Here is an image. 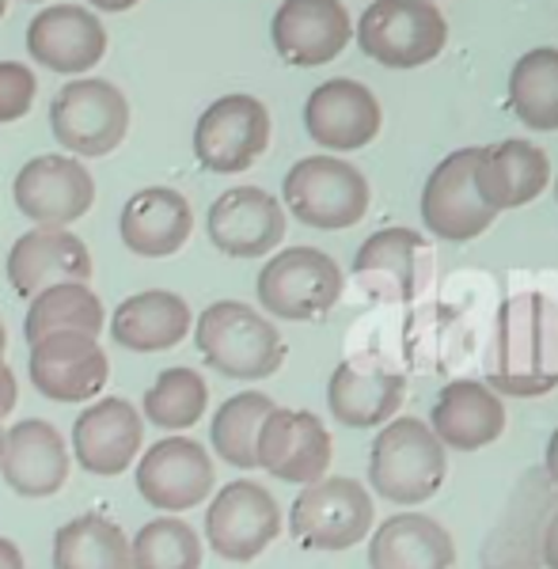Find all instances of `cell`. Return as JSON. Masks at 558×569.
<instances>
[{
    "instance_id": "44",
    "label": "cell",
    "mask_w": 558,
    "mask_h": 569,
    "mask_svg": "<svg viewBox=\"0 0 558 569\" xmlns=\"http://www.w3.org/2000/svg\"><path fill=\"white\" fill-rule=\"evenodd\" d=\"M0 16H4V0H0Z\"/></svg>"
},
{
    "instance_id": "30",
    "label": "cell",
    "mask_w": 558,
    "mask_h": 569,
    "mask_svg": "<svg viewBox=\"0 0 558 569\" xmlns=\"http://www.w3.org/2000/svg\"><path fill=\"white\" fill-rule=\"evenodd\" d=\"M422 236L410 232V228H383V232L369 236L361 243L358 259H353V273L372 278V284H380L383 297L415 300L418 289H422Z\"/></svg>"
},
{
    "instance_id": "2",
    "label": "cell",
    "mask_w": 558,
    "mask_h": 569,
    "mask_svg": "<svg viewBox=\"0 0 558 569\" xmlns=\"http://www.w3.org/2000/svg\"><path fill=\"white\" fill-rule=\"evenodd\" d=\"M198 350L213 372L228 380H267L286 365V338L262 311L240 305V300H217L201 311Z\"/></svg>"
},
{
    "instance_id": "25",
    "label": "cell",
    "mask_w": 558,
    "mask_h": 569,
    "mask_svg": "<svg viewBox=\"0 0 558 569\" xmlns=\"http://www.w3.org/2000/svg\"><path fill=\"white\" fill-rule=\"evenodd\" d=\"M506 433V402L479 380H452L434 402V437L456 452H479Z\"/></svg>"
},
{
    "instance_id": "19",
    "label": "cell",
    "mask_w": 558,
    "mask_h": 569,
    "mask_svg": "<svg viewBox=\"0 0 558 569\" xmlns=\"http://www.w3.org/2000/svg\"><path fill=\"white\" fill-rule=\"evenodd\" d=\"M380 103L369 88L358 80H327L319 84L305 103V130L316 144L331 152L365 149L380 133Z\"/></svg>"
},
{
    "instance_id": "4",
    "label": "cell",
    "mask_w": 558,
    "mask_h": 569,
    "mask_svg": "<svg viewBox=\"0 0 558 569\" xmlns=\"http://www.w3.org/2000/svg\"><path fill=\"white\" fill-rule=\"evenodd\" d=\"M281 198L300 224L323 228V232L350 228L369 213V182L353 163L335 156H308L292 163L281 182Z\"/></svg>"
},
{
    "instance_id": "20",
    "label": "cell",
    "mask_w": 558,
    "mask_h": 569,
    "mask_svg": "<svg viewBox=\"0 0 558 569\" xmlns=\"http://www.w3.org/2000/svg\"><path fill=\"white\" fill-rule=\"evenodd\" d=\"M0 475L20 498H50L69 479L66 437L42 418H27L0 437Z\"/></svg>"
},
{
    "instance_id": "32",
    "label": "cell",
    "mask_w": 558,
    "mask_h": 569,
    "mask_svg": "<svg viewBox=\"0 0 558 569\" xmlns=\"http://www.w3.org/2000/svg\"><path fill=\"white\" fill-rule=\"evenodd\" d=\"M58 330H77V335H96L103 330V305H99L96 289L91 284H50V289L34 292L31 308L23 319L27 342H39L46 335H58Z\"/></svg>"
},
{
    "instance_id": "27",
    "label": "cell",
    "mask_w": 558,
    "mask_h": 569,
    "mask_svg": "<svg viewBox=\"0 0 558 569\" xmlns=\"http://www.w3.org/2000/svg\"><path fill=\"white\" fill-rule=\"evenodd\" d=\"M402 383L399 372L369 361H342L327 383V407L331 415L350 429H377L402 407Z\"/></svg>"
},
{
    "instance_id": "15",
    "label": "cell",
    "mask_w": 558,
    "mask_h": 569,
    "mask_svg": "<svg viewBox=\"0 0 558 569\" xmlns=\"http://www.w3.org/2000/svg\"><path fill=\"white\" fill-rule=\"evenodd\" d=\"M137 490L152 509H195L213 493V460L198 440L163 437L137 463Z\"/></svg>"
},
{
    "instance_id": "42",
    "label": "cell",
    "mask_w": 558,
    "mask_h": 569,
    "mask_svg": "<svg viewBox=\"0 0 558 569\" xmlns=\"http://www.w3.org/2000/svg\"><path fill=\"white\" fill-rule=\"evenodd\" d=\"M88 4H96L99 12H126V8H133L137 0H88Z\"/></svg>"
},
{
    "instance_id": "38",
    "label": "cell",
    "mask_w": 558,
    "mask_h": 569,
    "mask_svg": "<svg viewBox=\"0 0 558 569\" xmlns=\"http://www.w3.org/2000/svg\"><path fill=\"white\" fill-rule=\"evenodd\" d=\"M16 402H20V388H16V376H12V369H8L4 353H0V418L12 415Z\"/></svg>"
},
{
    "instance_id": "23",
    "label": "cell",
    "mask_w": 558,
    "mask_h": 569,
    "mask_svg": "<svg viewBox=\"0 0 558 569\" xmlns=\"http://www.w3.org/2000/svg\"><path fill=\"white\" fill-rule=\"evenodd\" d=\"M27 50L42 69L53 72H84L96 69L107 53V31L88 8H42L27 27Z\"/></svg>"
},
{
    "instance_id": "36",
    "label": "cell",
    "mask_w": 558,
    "mask_h": 569,
    "mask_svg": "<svg viewBox=\"0 0 558 569\" xmlns=\"http://www.w3.org/2000/svg\"><path fill=\"white\" fill-rule=\"evenodd\" d=\"M133 569H201V539L179 517H160L130 543Z\"/></svg>"
},
{
    "instance_id": "7",
    "label": "cell",
    "mask_w": 558,
    "mask_h": 569,
    "mask_svg": "<svg viewBox=\"0 0 558 569\" xmlns=\"http://www.w3.org/2000/svg\"><path fill=\"white\" fill-rule=\"evenodd\" d=\"M377 525V509L361 482L319 479L297 493L289 509V531L308 550H350Z\"/></svg>"
},
{
    "instance_id": "40",
    "label": "cell",
    "mask_w": 558,
    "mask_h": 569,
    "mask_svg": "<svg viewBox=\"0 0 558 569\" xmlns=\"http://www.w3.org/2000/svg\"><path fill=\"white\" fill-rule=\"evenodd\" d=\"M0 569H27L20 547H16L12 539H4V536H0Z\"/></svg>"
},
{
    "instance_id": "1",
    "label": "cell",
    "mask_w": 558,
    "mask_h": 569,
    "mask_svg": "<svg viewBox=\"0 0 558 569\" xmlns=\"http://www.w3.org/2000/svg\"><path fill=\"white\" fill-rule=\"evenodd\" d=\"M487 380L514 399L558 388V305L544 292H517L501 305Z\"/></svg>"
},
{
    "instance_id": "12",
    "label": "cell",
    "mask_w": 558,
    "mask_h": 569,
    "mask_svg": "<svg viewBox=\"0 0 558 569\" xmlns=\"http://www.w3.org/2000/svg\"><path fill=\"white\" fill-rule=\"evenodd\" d=\"M558 509V490L544 475V467L520 475L514 498H509L501 520L482 543V569H539V547L544 528Z\"/></svg>"
},
{
    "instance_id": "5",
    "label": "cell",
    "mask_w": 558,
    "mask_h": 569,
    "mask_svg": "<svg viewBox=\"0 0 558 569\" xmlns=\"http://www.w3.org/2000/svg\"><path fill=\"white\" fill-rule=\"evenodd\" d=\"M448 42V23L434 0H377L358 23V46L383 69L429 66Z\"/></svg>"
},
{
    "instance_id": "34",
    "label": "cell",
    "mask_w": 558,
    "mask_h": 569,
    "mask_svg": "<svg viewBox=\"0 0 558 569\" xmlns=\"http://www.w3.org/2000/svg\"><path fill=\"white\" fill-rule=\"evenodd\" d=\"M273 399L262 391H243L232 395L228 402H221V410L213 415V429H209V440H213L217 456L228 467H240V471H251L259 467V433H262V421L270 418Z\"/></svg>"
},
{
    "instance_id": "11",
    "label": "cell",
    "mask_w": 558,
    "mask_h": 569,
    "mask_svg": "<svg viewBox=\"0 0 558 569\" xmlns=\"http://www.w3.org/2000/svg\"><path fill=\"white\" fill-rule=\"evenodd\" d=\"M281 536V509L259 482H228L206 509V539L225 562H255Z\"/></svg>"
},
{
    "instance_id": "43",
    "label": "cell",
    "mask_w": 558,
    "mask_h": 569,
    "mask_svg": "<svg viewBox=\"0 0 558 569\" xmlns=\"http://www.w3.org/2000/svg\"><path fill=\"white\" fill-rule=\"evenodd\" d=\"M8 350V330H4V323H0V353Z\"/></svg>"
},
{
    "instance_id": "37",
    "label": "cell",
    "mask_w": 558,
    "mask_h": 569,
    "mask_svg": "<svg viewBox=\"0 0 558 569\" xmlns=\"http://www.w3.org/2000/svg\"><path fill=\"white\" fill-rule=\"evenodd\" d=\"M34 72L20 61H0V122H20L34 103Z\"/></svg>"
},
{
    "instance_id": "28",
    "label": "cell",
    "mask_w": 558,
    "mask_h": 569,
    "mask_svg": "<svg viewBox=\"0 0 558 569\" xmlns=\"http://www.w3.org/2000/svg\"><path fill=\"white\" fill-rule=\"evenodd\" d=\"M369 566L372 569H452L456 566V543L422 512H399L388 517L372 531L369 543Z\"/></svg>"
},
{
    "instance_id": "33",
    "label": "cell",
    "mask_w": 558,
    "mask_h": 569,
    "mask_svg": "<svg viewBox=\"0 0 558 569\" xmlns=\"http://www.w3.org/2000/svg\"><path fill=\"white\" fill-rule=\"evenodd\" d=\"M509 107L528 130H558V50L539 46L509 72Z\"/></svg>"
},
{
    "instance_id": "18",
    "label": "cell",
    "mask_w": 558,
    "mask_h": 569,
    "mask_svg": "<svg viewBox=\"0 0 558 569\" xmlns=\"http://www.w3.org/2000/svg\"><path fill=\"white\" fill-rule=\"evenodd\" d=\"M281 61L297 69H316L335 61L353 39L350 12L342 0H286L270 23Z\"/></svg>"
},
{
    "instance_id": "13",
    "label": "cell",
    "mask_w": 558,
    "mask_h": 569,
    "mask_svg": "<svg viewBox=\"0 0 558 569\" xmlns=\"http://www.w3.org/2000/svg\"><path fill=\"white\" fill-rule=\"evenodd\" d=\"M475 160L479 149H460L434 168L422 190V220L437 240L468 243L494 224V209L475 190Z\"/></svg>"
},
{
    "instance_id": "39",
    "label": "cell",
    "mask_w": 558,
    "mask_h": 569,
    "mask_svg": "<svg viewBox=\"0 0 558 569\" xmlns=\"http://www.w3.org/2000/svg\"><path fill=\"white\" fill-rule=\"evenodd\" d=\"M539 562L547 569H558V509L551 512V520H547L544 528V547H539Z\"/></svg>"
},
{
    "instance_id": "21",
    "label": "cell",
    "mask_w": 558,
    "mask_h": 569,
    "mask_svg": "<svg viewBox=\"0 0 558 569\" xmlns=\"http://www.w3.org/2000/svg\"><path fill=\"white\" fill-rule=\"evenodd\" d=\"M91 278V254L80 236L69 228H31L27 236L12 243L8 251V281L20 297L31 300L34 292L50 284H88Z\"/></svg>"
},
{
    "instance_id": "45",
    "label": "cell",
    "mask_w": 558,
    "mask_h": 569,
    "mask_svg": "<svg viewBox=\"0 0 558 569\" xmlns=\"http://www.w3.org/2000/svg\"><path fill=\"white\" fill-rule=\"evenodd\" d=\"M555 194H558V179H555Z\"/></svg>"
},
{
    "instance_id": "17",
    "label": "cell",
    "mask_w": 558,
    "mask_h": 569,
    "mask_svg": "<svg viewBox=\"0 0 558 569\" xmlns=\"http://www.w3.org/2000/svg\"><path fill=\"white\" fill-rule=\"evenodd\" d=\"M209 240L232 259H259L286 240V209L259 187H232L209 206Z\"/></svg>"
},
{
    "instance_id": "35",
    "label": "cell",
    "mask_w": 558,
    "mask_h": 569,
    "mask_svg": "<svg viewBox=\"0 0 558 569\" xmlns=\"http://www.w3.org/2000/svg\"><path fill=\"white\" fill-rule=\"evenodd\" d=\"M206 402L209 388L195 369H168L145 391V418L157 429L179 433V429H190L206 415Z\"/></svg>"
},
{
    "instance_id": "14",
    "label": "cell",
    "mask_w": 558,
    "mask_h": 569,
    "mask_svg": "<svg viewBox=\"0 0 558 569\" xmlns=\"http://www.w3.org/2000/svg\"><path fill=\"white\" fill-rule=\"evenodd\" d=\"M16 206L39 228H69L96 201V182L88 168L69 156H34L16 176Z\"/></svg>"
},
{
    "instance_id": "9",
    "label": "cell",
    "mask_w": 558,
    "mask_h": 569,
    "mask_svg": "<svg viewBox=\"0 0 558 569\" xmlns=\"http://www.w3.org/2000/svg\"><path fill=\"white\" fill-rule=\"evenodd\" d=\"M270 144V110L255 96L217 99L195 126V156L206 171H247Z\"/></svg>"
},
{
    "instance_id": "16",
    "label": "cell",
    "mask_w": 558,
    "mask_h": 569,
    "mask_svg": "<svg viewBox=\"0 0 558 569\" xmlns=\"http://www.w3.org/2000/svg\"><path fill=\"white\" fill-rule=\"evenodd\" d=\"M259 467L281 482L312 486L331 467V433L323 429L312 410L273 407L259 433Z\"/></svg>"
},
{
    "instance_id": "46",
    "label": "cell",
    "mask_w": 558,
    "mask_h": 569,
    "mask_svg": "<svg viewBox=\"0 0 558 569\" xmlns=\"http://www.w3.org/2000/svg\"><path fill=\"white\" fill-rule=\"evenodd\" d=\"M0 437H4V426H0Z\"/></svg>"
},
{
    "instance_id": "26",
    "label": "cell",
    "mask_w": 558,
    "mask_h": 569,
    "mask_svg": "<svg viewBox=\"0 0 558 569\" xmlns=\"http://www.w3.org/2000/svg\"><path fill=\"white\" fill-rule=\"evenodd\" d=\"M190 228H195V213L179 190L145 187L126 201L118 232H122L126 251L141 259H168L190 240Z\"/></svg>"
},
{
    "instance_id": "41",
    "label": "cell",
    "mask_w": 558,
    "mask_h": 569,
    "mask_svg": "<svg viewBox=\"0 0 558 569\" xmlns=\"http://www.w3.org/2000/svg\"><path fill=\"white\" fill-rule=\"evenodd\" d=\"M544 475L555 482V490H558V429L551 433V440H547V456H544Z\"/></svg>"
},
{
    "instance_id": "10",
    "label": "cell",
    "mask_w": 558,
    "mask_h": 569,
    "mask_svg": "<svg viewBox=\"0 0 558 569\" xmlns=\"http://www.w3.org/2000/svg\"><path fill=\"white\" fill-rule=\"evenodd\" d=\"M27 369L34 391L50 402H88L111 380V361L99 338L77 330H58L31 342Z\"/></svg>"
},
{
    "instance_id": "29",
    "label": "cell",
    "mask_w": 558,
    "mask_h": 569,
    "mask_svg": "<svg viewBox=\"0 0 558 569\" xmlns=\"http://www.w3.org/2000/svg\"><path fill=\"white\" fill-rule=\"evenodd\" d=\"M190 330V308L179 292L149 289L122 300L111 319V338L122 350L133 353H160L176 350Z\"/></svg>"
},
{
    "instance_id": "31",
    "label": "cell",
    "mask_w": 558,
    "mask_h": 569,
    "mask_svg": "<svg viewBox=\"0 0 558 569\" xmlns=\"http://www.w3.org/2000/svg\"><path fill=\"white\" fill-rule=\"evenodd\" d=\"M53 569H133L130 539L107 517H77L53 536Z\"/></svg>"
},
{
    "instance_id": "8",
    "label": "cell",
    "mask_w": 558,
    "mask_h": 569,
    "mask_svg": "<svg viewBox=\"0 0 558 569\" xmlns=\"http://www.w3.org/2000/svg\"><path fill=\"white\" fill-rule=\"evenodd\" d=\"M50 130L61 149L72 156H107L126 141L130 103L107 80H77L53 99Z\"/></svg>"
},
{
    "instance_id": "22",
    "label": "cell",
    "mask_w": 558,
    "mask_h": 569,
    "mask_svg": "<svg viewBox=\"0 0 558 569\" xmlns=\"http://www.w3.org/2000/svg\"><path fill=\"white\" fill-rule=\"evenodd\" d=\"M141 415L126 399H99L72 426V456L88 475H122L141 452Z\"/></svg>"
},
{
    "instance_id": "3",
    "label": "cell",
    "mask_w": 558,
    "mask_h": 569,
    "mask_svg": "<svg viewBox=\"0 0 558 569\" xmlns=\"http://www.w3.org/2000/svg\"><path fill=\"white\" fill-rule=\"evenodd\" d=\"M445 445L418 418H396L377 433L369 452V482L380 498L396 505L429 501L445 486Z\"/></svg>"
},
{
    "instance_id": "24",
    "label": "cell",
    "mask_w": 558,
    "mask_h": 569,
    "mask_svg": "<svg viewBox=\"0 0 558 569\" xmlns=\"http://www.w3.org/2000/svg\"><path fill=\"white\" fill-rule=\"evenodd\" d=\"M547 179H551L547 152L536 149L532 141H520V137L487 144V149H479V160H475V190L494 213L528 206L547 190Z\"/></svg>"
},
{
    "instance_id": "6",
    "label": "cell",
    "mask_w": 558,
    "mask_h": 569,
    "mask_svg": "<svg viewBox=\"0 0 558 569\" xmlns=\"http://www.w3.org/2000/svg\"><path fill=\"white\" fill-rule=\"evenodd\" d=\"M342 297V270L331 254L316 247H289L278 251L259 273V305L262 311L292 323L323 319Z\"/></svg>"
}]
</instances>
